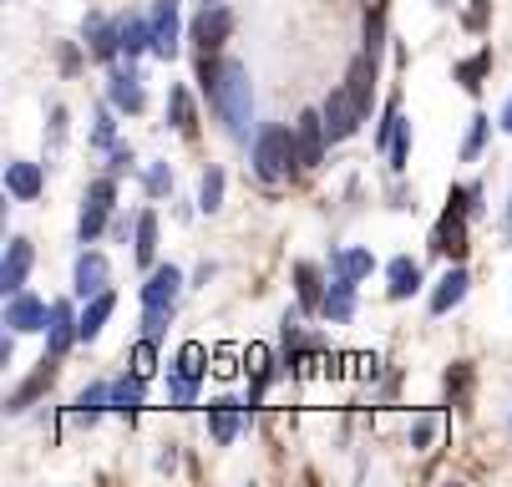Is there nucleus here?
Returning <instances> with one entry per match:
<instances>
[{
	"mask_svg": "<svg viewBox=\"0 0 512 487\" xmlns=\"http://www.w3.org/2000/svg\"><path fill=\"white\" fill-rule=\"evenodd\" d=\"M112 406L127 416V422H132V416H137V406H142V376H132V381H117L112 386Z\"/></svg>",
	"mask_w": 512,
	"mask_h": 487,
	"instance_id": "nucleus-29",
	"label": "nucleus"
},
{
	"mask_svg": "<svg viewBox=\"0 0 512 487\" xmlns=\"http://www.w3.org/2000/svg\"><path fill=\"white\" fill-rule=\"evenodd\" d=\"M107 280H112L107 259H102L97 249H87V254L77 259V274H71V285H77V295H82V300H92V295H102V290H107Z\"/></svg>",
	"mask_w": 512,
	"mask_h": 487,
	"instance_id": "nucleus-14",
	"label": "nucleus"
},
{
	"mask_svg": "<svg viewBox=\"0 0 512 487\" xmlns=\"http://www.w3.org/2000/svg\"><path fill=\"white\" fill-rule=\"evenodd\" d=\"M320 315H325V320H350V315H355V280H340V274H335V285L325 290Z\"/></svg>",
	"mask_w": 512,
	"mask_h": 487,
	"instance_id": "nucleus-21",
	"label": "nucleus"
},
{
	"mask_svg": "<svg viewBox=\"0 0 512 487\" xmlns=\"http://www.w3.org/2000/svg\"><path fill=\"white\" fill-rule=\"evenodd\" d=\"M371 269H376L371 249H340L335 254V274H340V280H365Z\"/></svg>",
	"mask_w": 512,
	"mask_h": 487,
	"instance_id": "nucleus-26",
	"label": "nucleus"
},
{
	"mask_svg": "<svg viewBox=\"0 0 512 487\" xmlns=\"http://www.w3.org/2000/svg\"><path fill=\"white\" fill-rule=\"evenodd\" d=\"M168 320H173V310H142V335H153V340H163Z\"/></svg>",
	"mask_w": 512,
	"mask_h": 487,
	"instance_id": "nucleus-39",
	"label": "nucleus"
},
{
	"mask_svg": "<svg viewBox=\"0 0 512 487\" xmlns=\"http://www.w3.org/2000/svg\"><path fill=\"white\" fill-rule=\"evenodd\" d=\"M406 163H411V122H396V132H391V168L406 173Z\"/></svg>",
	"mask_w": 512,
	"mask_h": 487,
	"instance_id": "nucleus-36",
	"label": "nucleus"
},
{
	"mask_svg": "<svg viewBox=\"0 0 512 487\" xmlns=\"http://www.w3.org/2000/svg\"><path fill=\"white\" fill-rule=\"evenodd\" d=\"M467 285H472V274L457 264V269H447L442 274V285L431 290V315H447V310H457L462 300H467Z\"/></svg>",
	"mask_w": 512,
	"mask_h": 487,
	"instance_id": "nucleus-15",
	"label": "nucleus"
},
{
	"mask_svg": "<svg viewBox=\"0 0 512 487\" xmlns=\"http://www.w3.org/2000/svg\"><path fill=\"white\" fill-rule=\"evenodd\" d=\"M56 361H61V356H46V361L31 371V381H26V386H21V391L6 401V406H11V411H26V406H31L41 391H51V381H56Z\"/></svg>",
	"mask_w": 512,
	"mask_h": 487,
	"instance_id": "nucleus-20",
	"label": "nucleus"
},
{
	"mask_svg": "<svg viewBox=\"0 0 512 487\" xmlns=\"http://www.w3.org/2000/svg\"><path fill=\"white\" fill-rule=\"evenodd\" d=\"M198 208L203 214H218L224 208V168H208L203 183H198Z\"/></svg>",
	"mask_w": 512,
	"mask_h": 487,
	"instance_id": "nucleus-27",
	"label": "nucleus"
},
{
	"mask_svg": "<svg viewBox=\"0 0 512 487\" xmlns=\"http://www.w3.org/2000/svg\"><path fill=\"white\" fill-rule=\"evenodd\" d=\"M507 224H512V198H507Z\"/></svg>",
	"mask_w": 512,
	"mask_h": 487,
	"instance_id": "nucleus-47",
	"label": "nucleus"
},
{
	"mask_svg": "<svg viewBox=\"0 0 512 487\" xmlns=\"http://www.w3.org/2000/svg\"><path fill=\"white\" fill-rule=\"evenodd\" d=\"M107 214H112L107 203H92V198H87V203H82V219H77V239H82V244H92V239L107 229Z\"/></svg>",
	"mask_w": 512,
	"mask_h": 487,
	"instance_id": "nucleus-28",
	"label": "nucleus"
},
{
	"mask_svg": "<svg viewBox=\"0 0 512 487\" xmlns=\"http://www.w3.org/2000/svg\"><path fill=\"white\" fill-rule=\"evenodd\" d=\"M117 41H122V56H142V51H153V21H142V16H122L117 21Z\"/></svg>",
	"mask_w": 512,
	"mask_h": 487,
	"instance_id": "nucleus-19",
	"label": "nucleus"
},
{
	"mask_svg": "<svg viewBox=\"0 0 512 487\" xmlns=\"http://www.w3.org/2000/svg\"><path fill=\"white\" fill-rule=\"evenodd\" d=\"M431 254H442V259H467V214L452 203L442 219H436V229H431Z\"/></svg>",
	"mask_w": 512,
	"mask_h": 487,
	"instance_id": "nucleus-4",
	"label": "nucleus"
},
{
	"mask_svg": "<svg viewBox=\"0 0 512 487\" xmlns=\"http://www.w3.org/2000/svg\"><path fill=\"white\" fill-rule=\"evenodd\" d=\"M295 285H300V300H305V310H320V305H325L315 264H295Z\"/></svg>",
	"mask_w": 512,
	"mask_h": 487,
	"instance_id": "nucleus-30",
	"label": "nucleus"
},
{
	"mask_svg": "<svg viewBox=\"0 0 512 487\" xmlns=\"http://www.w3.org/2000/svg\"><path fill=\"white\" fill-rule=\"evenodd\" d=\"M71 340H82V315H71V305L56 300L51 305V325H46V351L51 356H66Z\"/></svg>",
	"mask_w": 512,
	"mask_h": 487,
	"instance_id": "nucleus-9",
	"label": "nucleus"
},
{
	"mask_svg": "<svg viewBox=\"0 0 512 487\" xmlns=\"http://www.w3.org/2000/svg\"><path fill=\"white\" fill-rule=\"evenodd\" d=\"M178 371H183V376H193V381H203V371H208V351H203L198 340H188L183 351H178Z\"/></svg>",
	"mask_w": 512,
	"mask_h": 487,
	"instance_id": "nucleus-34",
	"label": "nucleus"
},
{
	"mask_svg": "<svg viewBox=\"0 0 512 487\" xmlns=\"http://www.w3.org/2000/svg\"><path fill=\"white\" fill-rule=\"evenodd\" d=\"M345 87L355 92V102L365 107V117H371V87H376V51H365V56H355V61H350V77H345Z\"/></svg>",
	"mask_w": 512,
	"mask_h": 487,
	"instance_id": "nucleus-17",
	"label": "nucleus"
},
{
	"mask_svg": "<svg viewBox=\"0 0 512 487\" xmlns=\"http://www.w3.org/2000/svg\"><path fill=\"white\" fill-rule=\"evenodd\" d=\"M386 280H391V285H386V295H391V300H411V295L421 290V264L401 254V259H391Z\"/></svg>",
	"mask_w": 512,
	"mask_h": 487,
	"instance_id": "nucleus-18",
	"label": "nucleus"
},
{
	"mask_svg": "<svg viewBox=\"0 0 512 487\" xmlns=\"http://www.w3.org/2000/svg\"><path fill=\"white\" fill-rule=\"evenodd\" d=\"M112 310H117V300H112V290H102V295H92V300H87V310H82V340H97V335H102V325L112 320Z\"/></svg>",
	"mask_w": 512,
	"mask_h": 487,
	"instance_id": "nucleus-24",
	"label": "nucleus"
},
{
	"mask_svg": "<svg viewBox=\"0 0 512 487\" xmlns=\"http://www.w3.org/2000/svg\"><path fill=\"white\" fill-rule=\"evenodd\" d=\"M97 143H102V148L112 143V112H102V117H97Z\"/></svg>",
	"mask_w": 512,
	"mask_h": 487,
	"instance_id": "nucleus-43",
	"label": "nucleus"
},
{
	"mask_svg": "<svg viewBox=\"0 0 512 487\" xmlns=\"http://www.w3.org/2000/svg\"><path fill=\"white\" fill-rule=\"evenodd\" d=\"M87 51H92V56H102V61H112V56L122 51L117 26H112V21H102V16H87Z\"/></svg>",
	"mask_w": 512,
	"mask_h": 487,
	"instance_id": "nucleus-22",
	"label": "nucleus"
},
{
	"mask_svg": "<svg viewBox=\"0 0 512 487\" xmlns=\"http://www.w3.org/2000/svg\"><path fill=\"white\" fill-rule=\"evenodd\" d=\"M132 254H137V264H153V254H158V214H153V208H148V214H137Z\"/></svg>",
	"mask_w": 512,
	"mask_h": 487,
	"instance_id": "nucleus-23",
	"label": "nucleus"
},
{
	"mask_svg": "<svg viewBox=\"0 0 512 487\" xmlns=\"http://www.w3.org/2000/svg\"><path fill=\"white\" fill-rule=\"evenodd\" d=\"M487 132H492V117H472V127H467V143H462V158H477L482 153V143H487Z\"/></svg>",
	"mask_w": 512,
	"mask_h": 487,
	"instance_id": "nucleus-37",
	"label": "nucleus"
},
{
	"mask_svg": "<svg viewBox=\"0 0 512 487\" xmlns=\"http://www.w3.org/2000/svg\"><path fill=\"white\" fill-rule=\"evenodd\" d=\"M447 396H452V406H462V401L472 396V366H467V361H457V366L447 371Z\"/></svg>",
	"mask_w": 512,
	"mask_h": 487,
	"instance_id": "nucleus-35",
	"label": "nucleus"
},
{
	"mask_svg": "<svg viewBox=\"0 0 512 487\" xmlns=\"http://www.w3.org/2000/svg\"><path fill=\"white\" fill-rule=\"evenodd\" d=\"M325 143H330V132H325V117H320V112H300V122H295V148H300V168H320V158H325Z\"/></svg>",
	"mask_w": 512,
	"mask_h": 487,
	"instance_id": "nucleus-7",
	"label": "nucleus"
},
{
	"mask_svg": "<svg viewBox=\"0 0 512 487\" xmlns=\"http://www.w3.org/2000/svg\"><path fill=\"white\" fill-rule=\"evenodd\" d=\"M497 122H502V132H512V102L502 107V117H497Z\"/></svg>",
	"mask_w": 512,
	"mask_h": 487,
	"instance_id": "nucleus-46",
	"label": "nucleus"
},
{
	"mask_svg": "<svg viewBox=\"0 0 512 487\" xmlns=\"http://www.w3.org/2000/svg\"><path fill=\"white\" fill-rule=\"evenodd\" d=\"M153 56L163 61L178 56V0H158L153 6Z\"/></svg>",
	"mask_w": 512,
	"mask_h": 487,
	"instance_id": "nucleus-11",
	"label": "nucleus"
},
{
	"mask_svg": "<svg viewBox=\"0 0 512 487\" xmlns=\"http://www.w3.org/2000/svg\"><path fill=\"white\" fill-rule=\"evenodd\" d=\"M208 102H213V112L224 117V127H229V137H249V127H254V87H249V66L244 61H218V72H213V82H208Z\"/></svg>",
	"mask_w": 512,
	"mask_h": 487,
	"instance_id": "nucleus-1",
	"label": "nucleus"
},
{
	"mask_svg": "<svg viewBox=\"0 0 512 487\" xmlns=\"http://www.w3.org/2000/svg\"><path fill=\"white\" fill-rule=\"evenodd\" d=\"M168 112H173V127H178V132H193V127H198L193 97H188L183 87H173V92H168Z\"/></svg>",
	"mask_w": 512,
	"mask_h": 487,
	"instance_id": "nucleus-31",
	"label": "nucleus"
},
{
	"mask_svg": "<svg viewBox=\"0 0 512 487\" xmlns=\"http://www.w3.org/2000/svg\"><path fill=\"white\" fill-rule=\"evenodd\" d=\"M203 6H224V0H203Z\"/></svg>",
	"mask_w": 512,
	"mask_h": 487,
	"instance_id": "nucleus-48",
	"label": "nucleus"
},
{
	"mask_svg": "<svg viewBox=\"0 0 512 487\" xmlns=\"http://www.w3.org/2000/svg\"><path fill=\"white\" fill-rule=\"evenodd\" d=\"M122 168H132V148H117L112 153V173H122Z\"/></svg>",
	"mask_w": 512,
	"mask_h": 487,
	"instance_id": "nucleus-45",
	"label": "nucleus"
},
{
	"mask_svg": "<svg viewBox=\"0 0 512 487\" xmlns=\"http://www.w3.org/2000/svg\"><path fill=\"white\" fill-rule=\"evenodd\" d=\"M46 320H51V305H41V300H36V295H26V290H16V295H11V305H6V325H11L16 335L46 330Z\"/></svg>",
	"mask_w": 512,
	"mask_h": 487,
	"instance_id": "nucleus-10",
	"label": "nucleus"
},
{
	"mask_svg": "<svg viewBox=\"0 0 512 487\" xmlns=\"http://www.w3.org/2000/svg\"><path fill=\"white\" fill-rule=\"evenodd\" d=\"M295 163H300L295 127H259V137H254V173L264 183H284Z\"/></svg>",
	"mask_w": 512,
	"mask_h": 487,
	"instance_id": "nucleus-2",
	"label": "nucleus"
},
{
	"mask_svg": "<svg viewBox=\"0 0 512 487\" xmlns=\"http://www.w3.org/2000/svg\"><path fill=\"white\" fill-rule=\"evenodd\" d=\"M482 21H487V0H472V11H467V26H472V31H482Z\"/></svg>",
	"mask_w": 512,
	"mask_h": 487,
	"instance_id": "nucleus-42",
	"label": "nucleus"
},
{
	"mask_svg": "<svg viewBox=\"0 0 512 487\" xmlns=\"http://www.w3.org/2000/svg\"><path fill=\"white\" fill-rule=\"evenodd\" d=\"M66 137V107H51V148H61Z\"/></svg>",
	"mask_w": 512,
	"mask_h": 487,
	"instance_id": "nucleus-41",
	"label": "nucleus"
},
{
	"mask_svg": "<svg viewBox=\"0 0 512 487\" xmlns=\"http://www.w3.org/2000/svg\"><path fill=\"white\" fill-rule=\"evenodd\" d=\"M234 36V11L229 6H203L198 16H193V41H198V51H218Z\"/></svg>",
	"mask_w": 512,
	"mask_h": 487,
	"instance_id": "nucleus-5",
	"label": "nucleus"
},
{
	"mask_svg": "<svg viewBox=\"0 0 512 487\" xmlns=\"http://www.w3.org/2000/svg\"><path fill=\"white\" fill-rule=\"evenodd\" d=\"M244 411H249V406H239V401H229V396L208 401V432H213L218 447H234V442H239V432H244Z\"/></svg>",
	"mask_w": 512,
	"mask_h": 487,
	"instance_id": "nucleus-6",
	"label": "nucleus"
},
{
	"mask_svg": "<svg viewBox=\"0 0 512 487\" xmlns=\"http://www.w3.org/2000/svg\"><path fill=\"white\" fill-rule=\"evenodd\" d=\"M41 183H46V178H41V163H21V158L6 163V193H11V198L31 203V198L41 193Z\"/></svg>",
	"mask_w": 512,
	"mask_h": 487,
	"instance_id": "nucleus-16",
	"label": "nucleus"
},
{
	"mask_svg": "<svg viewBox=\"0 0 512 487\" xmlns=\"http://www.w3.org/2000/svg\"><path fill=\"white\" fill-rule=\"evenodd\" d=\"M487 72H492V46H482L477 56L457 61V72H452V77H457L467 92H482V77H487Z\"/></svg>",
	"mask_w": 512,
	"mask_h": 487,
	"instance_id": "nucleus-25",
	"label": "nucleus"
},
{
	"mask_svg": "<svg viewBox=\"0 0 512 487\" xmlns=\"http://www.w3.org/2000/svg\"><path fill=\"white\" fill-rule=\"evenodd\" d=\"M178 290H183V274L173 264H158L142 285V310H173L178 305Z\"/></svg>",
	"mask_w": 512,
	"mask_h": 487,
	"instance_id": "nucleus-8",
	"label": "nucleus"
},
{
	"mask_svg": "<svg viewBox=\"0 0 512 487\" xmlns=\"http://www.w3.org/2000/svg\"><path fill=\"white\" fill-rule=\"evenodd\" d=\"M168 188H173V173H168L163 163H158V168H148V193H153V198H163Z\"/></svg>",
	"mask_w": 512,
	"mask_h": 487,
	"instance_id": "nucleus-40",
	"label": "nucleus"
},
{
	"mask_svg": "<svg viewBox=\"0 0 512 487\" xmlns=\"http://www.w3.org/2000/svg\"><path fill=\"white\" fill-rule=\"evenodd\" d=\"M31 264H36L31 244H26V239H11V244H6V264H0V290H6V295L26 290V274H31Z\"/></svg>",
	"mask_w": 512,
	"mask_h": 487,
	"instance_id": "nucleus-12",
	"label": "nucleus"
},
{
	"mask_svg": "<svg viewBox=\"0 0 512 487\" xmlns=\"http://www.w3.org/2000/svg\"><path fill=\"white\" fill-rule=\"evenodd\" d=\"M168 396H173V406H193L198 381H193V376H183V371H173V376H168Z\"/></svg>",
	"mask_w": 512,
	"mask_h": 487,
	"instance_id": "nucleus-38",
	"label": "nucleus"
},
{
	"mask_svg": "<svg viewBox=\"0 0 512 487\" xmlns=\"http://www.w3.org/2000/svg\"><path fill=\"white\" fill-rule=\"evenodd\" d=\"M107 102L117 107V112H142V107H148V92H142V77L132 72V66H127V72H112V82H107Z\"/></svg>",
	"mask_w": 512,
	"mask_h": 487,
	"instance_id": "nucleus-13",
	"label": "nucleus"
},
{
	"mask_svg": "<svg viewBox=\"0 0 512 487\" xmlns=\"http://www.w3.org/2000/svg\"><path fill=\"white\" fill-rule=\"evenodd\" d=\"M431 437H436V422H416V447H431Z\"/></svg>",
	"mask_w": 512,
	"mask_h": 487,
	"instance_id": "nucleus-44",
	"label": "nucleus"
},
{
	"mask_svg": "<svg viewBox=\"0 0 512 487\" xmlns=\"http://www.w3.org/2000/svg\"><path fill=\"white\" fill-rule=\"evenodd\" d=\"M153 371H158V340H153V335H142V340H137V351H132V376L148 381Z\"/></svg>",
	"mask_w": 512,
	"mask_h": 487,
	"instance_id": "nucleus-33",
	"label": "nucleus"
},
{
	"mask_svg": "<svg viewBox=\"0 0 512 487\" xmlns=\"http://www.w3.org/2000/svg\"><path fill=\"white\" fill-rule=\"evenodd\" d=\"M320 117H325V132H330V143H345V137L365 122V107L355 102V92L350 87H335L330 97H325V107H320Z\"/></svg>",
	"mask_w": 512,
	"mask_h": 487,
	"instance_id": "nucleus-3",
	"label": "nucleus"
},
{
	"mask_svg": "<svg viewBox=\"0 0 512 487\" xmlns=\"http://www.w3.org/2000/svg\"><path fill=\"white\" fill-rule=\"evenodd\" d=\"M107 401H112V386H102V381H97V386H87V391L77 396V416L92 427V422H97V411H102Z\"/></svg>",
	"mask_w": 512,
	"mask_h": 487,
	"instance_id": "nucleus-32",
	"label": "nucleus"
}]
</instances>
